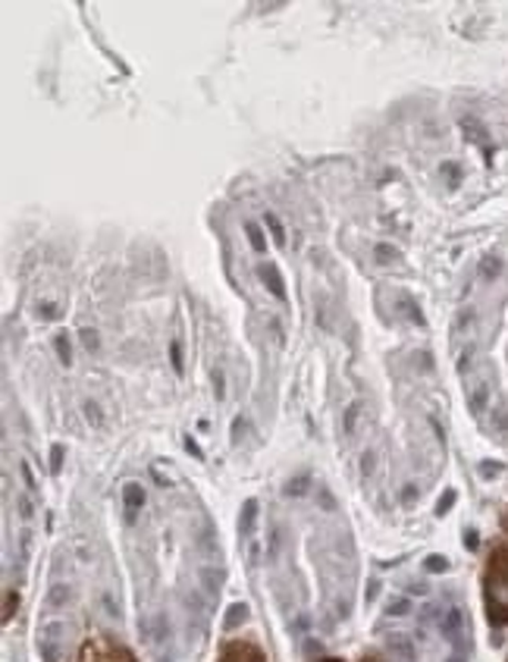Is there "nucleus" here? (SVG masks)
<instances>
[{
  "mask_svg": "<svg viewBox=\"0 0 508 662\" xmlns=\"http://www.w3.org/2000/svg\"><path fill=\"white\" fill-rule=\"evenodd\" d=\"M185 449H189V452H192V456H199V459H201V449H199V446H195V442H192V440H185Z\"/></svg>",
  "mask_w": 508,
  "mask_h": 662,
  "instance_id": "c756f323",
  "label": "nucleus"
},
{
  "mask_svg": "<svg viewBox=\"0 0 508 662\" xmlns=\"http://www.w3.org/2000/svg\"><path fill=\"white\" fill-rule=\"evenodd\" d=\"M377 588H380V584H377V581H370V590H367V603H370V600L377 597Z\"/></svg>",
  "mask_w": 508,
  "mask_h": 662,
  "instance_id": "c85d7f7f",
  "label": "nucleus"
},
{
  "mask_svg": "<svg viewBox=\"0 0 508 662\" xmlns=\"http://www.w3.org/2000/svg\"><path fill=\"white\" fill-rule=\"evenodd\" d=\"M443 173L449 176V183H453V185L461 183V170H458V166H455V164H443Z\"/></svg>",
  "mask_w": 508,
  "mask_h": 662,
  "instance_id": "6ab92c4d",
  "label": "nucleus"
},
{
  "mask_svg": "<svg viewBox=\"0 0 508 662\" xmlns=\"http://www.w3.org/2000/svg\"><path fill=\"white\" fill-rule=\"evenodd\" d=\"M85 418H89L94 427H101V411H98V405L94 403H85Z\"/></svg>",
  "mask_w": 508,
  "mask_h": 662,
  "instance_id": "f3484780",
  "label": "nucleus"
},
{
  "mask_svg": "<svg viewBox=\"0 0 508 662\" xmlns=\"http://www.w3.org/2000/svg\"><path fill=\"white\" fill-rule=\"evenodd\" d=\"M446 569H449L446 556H430V559H427V571H446Z\"/></svg>",
  "mask_w": 508,
  "mask_h": 662,
  "instance_id": "f8f14e48",
  "label": "nucleus"
},
{
  "mask_svg": "<svg viewBox=\"0 0 508 662\" xmlns=\"http://www.w3.org/2000/svg\"><path fill=\"white\" fill-rule=\"evenodd\" d=\"M254 518H257V502L248 499V502H245V512H242V533H245V537L254 531Z\"/></svg>",
  "mask_w": 508,
  "mask_h": 662,
  "instance_id": "0eeeda50",
  "label": "nucleus"
},
{
  "mask_svg": "<svg viewBox=\"0 0 508 662\" xmlns=\"http://www.w3.org/2000/svg\"><path fill=\"white\" fill-rule=\"evenodd\" d=\"M38 314H41V317H48V320H54V317H57V314H60V312H57L54 305H41V312H38Z\"/></svg>",
  "mask_w": 508,
  "mask_h": 662,
  "instance_id": "393cba45",
  "label": "nucleus"
},
{
  "mask_svg": "<svg viewBox=\"0 0 508 662\" xmlns=\"http://www.w3.org/2000/svg\"><path fill=\"white\" fill-rule=\"evenodd\" d=\"M362 471L364 475H370V471H374V452H367V456L362 459Z\"/></svg>",
  "mask_w": 508,
  "mask_h": 662,
  "instance_id": "b1692460",
  "label": "nucleus"
},
{
  "mask_svg": "<svg viewBox=\"0 0 508 662\" xmlns=\"http://www.w3.org/2000/svg\"><path fill=\"white\" fill-rule=\"evenodd\" d=\"M502 528H506V531H508V512H506V516H502Z\"/></svg>",
  "mask_w": 508,
  "mask_h": 662,
  "instance_id": "2f4dec72",
  "label": "nucleus"
},
{
  "mask_svg": "<svg viewBox=\"0 0 508 662\" xmlns=\"http://www.w3.org/2000/svg\"><path fill=\"white\" fill-rule=\"evenodd\" d=\"M17 502H19V516H22V518H32V502H29V499H26V497H19Z\"/></svg>",
  "mask_w": 508,
  "mask_h": 662,
  "instance_id": "412c9836",
  "label": "nucleus"
},
{
  "mask_svg": "<svg viewBox=\"0 0 508 662\" xmlns=\"http://www.w3.org/2000/svg\"><path fill=\"white\" fill-rule=\"evenodd\" d=\"M63 468V446H54L51 449V471H60Z\"/></svg>",
  "mask_w": 508,
  "mask_h": 662,
  "instance_id": "a211bd4d",
  "label": "nucleus"
},
{
  "mask_svg": "<svg viewBox=\"0 0 508 662\" xmlns=\"http://www.w3.org/2000/svg\"><path fill=\"white\" fill-rule=\"evenodd\" d=\"M374 258L380 261V264H389V261L399 258V248H393V245H377V248H374Z\"/></svg>",
  "mask_w": 508,
  "mask_h": 662,
  "instance_id": "9d476101",
  "label": "nucleus"
},
{
  "mask_svg": "<svg viewBox=\"0 0 508 662\" xmlns=\"http://www.w3.org/2000/svg\"><path fill=\"white\" fill-rule=\"evenodd\" d=\"M220 662H267V656L252 641H230L220 653Z\"/></svg>",
  "mask_w": 508,
  "mask_h": 662,
  "instance_id": "7ed1b4c3",
  "label": "nucleus"
},
{
  "mask_svg": "<svg viewBox=\"0 0 508 662\" xmlns=\"http://www.w3.org/2000/svg\"><path fill=\"white\" fill-rule=\"evenodd\" d=\"M13 607H19V597L13 590H7V609H3V619H7V622L13 619Z\"/></svg>",
  "mask_w": 508,
  "mask_h": 662,
  "instance_id": "ddd939ff",
  "label": "nucleus"
},
{
  "mask_svg": "<svg viewBox=\"0 0 508 662\" xmlns=\"http://www.w3.org/2000/svg\"><path fill=\"white\" fill-rule=\"evenodd\" d=\"M173 365H176V370H182V355H180V343H173Z\"/></svg>",
  "mask_w": 508,
  "mask_h": 662,
  "instance_id": "bb28decb",
  "label": "nucleus"
},
{
  "mask_svg": "<svg viewBox=\"0 0 508 662\" xmlns=\"http://www.w3.org/2000/svg\"><path fill=\"white\" fill-rule=\"evenodd\" d=\"M355 415H358V405H352L348 415H345V430H348V434H352V427H355Z\"/></svg>",
  "mask_w": 508,
  "mask_h": 662,
  "instance_id": "5701e85b",
  "label": "nucleus"
},
{
  "mask_svg": "<svg viewBox=\"0 0 508 662\" xmlns=\"http://www.w3.org/2000/svg\"><path fill=\"white\" fill-rule=\"evenodd\" d=\"M484 403H487V387H480L471 396V411H480V408H484Z\"/></svg>",
  "mask_w": 508,
  "mask_h": 662,
  "instance_id": "dca6fc26",
  "label": "nucleus"
},
{
  "mask_svg": "<svg viewBox=\"0 0 508 662\" xmlns=\"http://www.w3.org/2000/svg\"><path fill=\"white\" fill-rule=\"evenodd\" d=\"M484 603L490 625H508V547H496L484 569Z\"/></svg>",
  "mask_w": 508,
  "mask_h": 662,
  "instance_id": "f257e3e1",
  "label": "nucleus"
},
{
  "mask_svg": "<svg viewBox=\"0 0 508 662\" xmlns=\"http://www.w3.org/2000/svg\"><path fill=\"white\" fill-rule=\"evenodd\" d=\"M264 223L271 226V233H273V240H276V245H286V230H283V223L276 221L273 214H264Z\"/></svg>",
  "mask_w": 508,
  "mask_h": 662,
  "instance_id": "1a4fd4ad",
  "label": "nucleus"
},
{
  "mask_svg": "<svg viewBox=\"0 0 508 662\" xmlns=\"http://www.w3.org/2000/svg\"><path fill=\"white\" fill-rule=\"evenodd\" d=\"M123 506H126L129 521H135L139 509L145 506V490H142V483H126V487H123Z\"/></svg>",
  "mask_w": 508,
  "mask_h": 662,
  "instance_id": "20e7f679",
  "label": "nucleus"
},
{
  "mask_svg": "<svg viewBox=\"0 0 508 662\" xmlns=\"http://www.w3.org/2000/svg\"><path fill=\"white\" fill-rule=\"evenodd\" d=\"M321 662H343V660H321Z\"/></svg>",
  "mask_w": 508,
  "mask_h": 662,
  "instance_id": "473e14b6",
  "label": "nucleus"
},
{
  "mask_svg": "<svg viewBox=\"0 0 508 662\" xmlns=\"http://www.w3.org/2000/svg\"><path fill=\"white\" fill-rule=\"evenodd\" d=\"M245 615H248V609H245V607H238V603H236V607L230 609V619H226V628H233V625H236L238 619H242V622H245Z\"/></svg>",
  "mask_w": 508,
  "mask_h": 662,
  "instance_id": "9b49d317",
  "label": "nucleus"
},
{
  "mask_svg": "<svg viewBox=\"0 0 508 662\" xmlns=\"http://www.w3.org/2000/svg\"><path fill=\"white\" fill-rule=\"evenodd\" d=\"M245 233H248V242H252L254 252H257V255H264V252H267V240H264L261 226H257V223H245Z\"/></svg>",
  "mask_w": 508,
  "mask_h": 662,
  "instance_id": "423d86ee",
  "label": "nucleus"
},
{
  "mask_svg": "<svg viewBox=\"0 0 508 662\" xmlns=\"http://www.w3.org/2000/svg\"><path fill=\"white\" fill-rule=\"evenodd\" d=\"M408 612V600H393L389 603V615H405Z\"/></svg>",
  "mask_w": 508,
  "mask_h": 662,
  "instance_id": "aec40b11",
  "label": "nucleus"
},
{
  "mask_svg": "<svg viewBox=\"0 0 508 662\" xmlns=\"http://www.w3.org/2000/svg\"><path fill=\"white\" fill-rule=\"evenodd\" d=\"M257 276L267 283V289H271V293L276 295L280 302L286 298V289H283V276H280V271H276L273 264H261V267H257Z\"/></svg>",
  "mask_w": 508,
  "mask_h": 662,
  "instance_id": "39448f33",
  "label": "nucleus"
},
{
  "mask_svg": "<svg viewBox=\"0 0 508 662\" xmlns=\"http://www.w3.org/2000/svg\"><path fill=\"white\" fill-rule=\"evenodd\" d=\"M362 662H383V660H380V656H374V653H370V656H364Z\"/></svg>",
  "mask_w": 508,
  "mask_h": 662,
  "instance_id": "7c9ffc66",
  "label": "nucleus"
},
{
  "mask_svg": "<svg viewBox=\"0 0 508 662\" xmlns=\"http://www.w3.org/2000/svg\"><path fill=\"white\" fill-rule=\"evenodd\" d=\"M453 502H455V493H453V490H449L446 497L439 499V506H436V516H446V512L453 509Z\"/></svg>",
  "mask_w": 508,
  "mask_h": 662,
  "instance_id": "2eb2a0df",
  "label": "nucleus"
},
{
  "mask_svg": "<svg viewBox=\"0 0 508 662\" xmlns=\"http://www.w3.org/2000/svg\"><path fill=\"white\" fill-rule=\"evenodd\" d=\"M82 662H135V656L123 644L101 638V641H89L82 646Z\"/></svg>",
  "mask_w": 508,
  "mask_h": 662,
  "instance_id": "f03ea898",
  "label": "nucleus"
},
{
  "mask_svg": "<svg viewBox=\"0 0 508 662\" xmlns=\"http://www.w3.org/2000/svg\"><path fill=\"white\" fill-rule=\"evenodd\" d=\"M214 384H217V399H223V393H226L223 389V374H214Z\"/></svg>",
  "mask_w": 508,
  "mask_h": 662,
  "instance_id": "cd10ccee",
  "label": "nucleus"
},
{
  "mask_svg": "<svg viewBox=\"0 0 508 662\" xmlns=\"http://www.w3.org/2000/svg\"><path fill=\"white\" fill-rule=\"evenodd\" d=\"M82 343H85L89 349H98V333H94V330H82Z\"/></svg>",
  "mask_w": 508,
  "mask_h": 662,
  "instance_id": "4be33fe9",
  "label": "nucleus"
},
{
  "mask_svg": "<svg viewBox=\"0 0 508 662\" xmlns=\"http://www.w3.org/2000/svg\"><path fill=\"white\" fill-rule=\"evenodd\" d=\"M499 274V264H496V258H492V264H484V276H496Z\"/></svg>",
  "mask_w": 508,
  "mask_h": 662,
  "instance_id": "a878e982",
  "label": "nucleus"
},
{
  "mask_svg": "<svg viewBox=\"0 0 508 662\" xmlns=\"http://www.w3.org/2000/svg\"><path fill=\"white\" fill-rule=\"evenodd\" d=\"M54 346H57V355H60V361H63V365H70V361H73V349H70V339H67V333H57Z\"/></svg>",
  "mask_w": 508,
  "mask_h": 662,
  "instance_id": "6e6552de",
  "label": "nucleus"
},
{
  "mask_svg": "<svg viewBox=\"0 0 508 662\" xmlns=\"http://www.w3.org/2000/svg\"><path fill=\"white\" fill-rule=\"evenodd\" d=\"M305 483H308V478L289 480V487H286V493H289V497H302V493H305Z\"/></svg>",
  "mask_w": 508,
  "mask_h": 662,
  "instance_id": "4468645a",
  "label": "nucleus"
}]
</instances>
